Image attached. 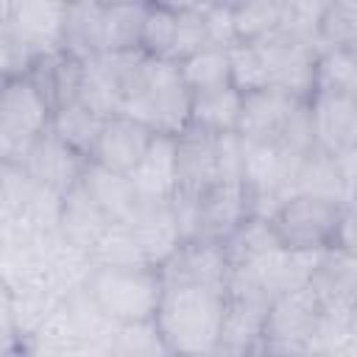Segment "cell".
<instances>
[{
  "label": "cell",
  "mask_w": 357,
  "mask_h": 357,
  "mask_svg": "<svg viewBox=\"0 0 357 357\" xmlns=\"http://www.w3.org/2000/svg\"><path fill=\"white\" fill-rule=\"evenodd\" d=\"M112 220L98 209V204L86 195V190L78 184H73L70 190L61 192V206H59V226L56 231L70 240L73 245L89 251V245L100 237V231L109 226Z\"/></svg>",
  "instance_id": "22"
},
{
  "label": "cell",
  "mask_w": 357,
  "mask_h": 357,
  "mask_svg": "<svg viewBox=\"0 0 357 357\" xmlns=\"http://www.w3.org/2000/svg\"><path fill=\"white\" fill-rule=\"evenodd\" d=\"M50 103L36 89V84L20 73L8 75L0 84V131H6L20 148L47 131L50 126Z\"/></svg>",
  "instance_id": "9"
},
{
  "label": "cell",
  "mask_w": 357,
  "mask_h": 357,
  "mask_svg": "<svg viewBox=\"0 0 357 357\" xmlns=\"http://www.w3.org/2000/svg\"><path fill=\"white\" fill-rule=\"evenodd\" d=\"M106 354H167L165 340L151 321H131V324H117Z\"/></svg>",
  "instance_id": "33"
},
{
  "label": "cell",
  "mask_w": 357,
  "mask_h": 357,
  "mask_svg": "<svg viewBox=\"0 0 357 357\" xmlns=\"http://www.w3.org/2000/svg\"><path fill=\"white\" fill-rule=\"evenodd\" d=\"M139 201H167L176 190V145L167 134H153L145 156L128 173Z\"/></svg>",
  "instance_id": "19"
},
{
  "label": "cell",
  "mask_w": 357,
  "mask_h": 357,
  "mask_svg": "<svg viewBox=\"0 0 357 357\" xmlns=\"http://www.w3.org/2000/svg\"><path fill=\"white\" fill-rule=\"evenodd\" d=\"M190 100H192V92L184 86L178 75V64L165 59H151L148 86L139 98L123 106V114H131L139 123L151 126L153 134L176 137L187 128Z\"/></svg>",
  "instance_id": "4"
},
{
  "label": "cell",
  "mask_w": 357,
  "mask_h": 357,
  "mask_svg": "<svg viewBox=\"0 0 357 357\" xmlns=\"http://www.w3.org/2000/svg\"><path fill=\"white\" fill-rule=\"evenodd\" d=\"M142 3L151 6V8L173 11V14H178V11H190V8H198V6H201V0H142Z\"/></svg>",
  "instance_id": "38"
},
{
  "label": "cell",
  "mask_w": 357,
  "mask_h": 357,
  "mask_svg": "<svg viewBox=\"0 0 357 357\" xmlns=\"http://www.w3.org/2000/svg\"><path fill=\"white\" fill-rule=\"evenodd\" d=\"M178 75H181V81H184V86L190 92L226 86L229 84V56H226V47L206 45V47L195 50L192 56L178 61Z\"/></svg>",
  "instance_id": "31"
},
{
  "label": "cell",
  "mask_w": 357,
  "mask_h": 357,
  "mask_svg": "<svg viewBox=\"0 0 357 357\" xmlns=\"http://www.w3.org/2000/svg\"><path fill=\"white\" fill-rule=\"evenodd\" d=\"M151 139H153L151 126L139 123L131 114L117 112L100 123V131L89 151V162L117 170V173H131L139 165V159L145 156Z\"/></svg>",
  "instance_id": "11"
},
{
  "label": "cell",
  "mask_w": 357,
  "mask_h": 357,
  "mask_svg": "<svg viewBox=\"0 0 357 357\" xmlns=\"http://www.w3.org/2000/svg\"><path fill=\"white\" fill-rule=\"evenodd\" d=\"M268 304H271V298L257 293V290L226 287L215 354H254V351H259Z\"/></svg>",
  "instance_id": "7"
},
{
  "label": "cell",
  "mask_w": 357,
  "mask_h": 357,
  "mask_svg": "<svg viewBox=\"0 0 357 357\" xmlns=\"http://www.w3.org/2000/svg\"><path fill=\"white\" fill-rule=\"evenodd\" d=\"M17 153H20V145H17L6 131H0V165L14 162V159H17Z\"/></svg>",
  "instance_id": "39"
},
{
  "label": "cell",
  "mask_w": 357,
  "mask_h": 357,
  "mask_svg": "<svg viewBox=\"0 0 357 357\" xmlns=\"http://www.w3.org/2000/svg\"><path fill=\"white\" fill-rule=\"evenodd\" d=\"M307 284L321 304H357V254L337 245L324 248Z\"/></svg>",
  "instance_id": "18"
},
{
  "label": "cell",
  "mask_w": 357,
  "mask_h": 357,
  "mask_svg": "<svg viewBox=\"0 0 357 357\" xmlns=\"http://www.w3.org/2000/svg\"><path fill=\"white\" fill-rule=\"evenodd\" d=\"M315 47H357V11L326 3L315 31Z\"/></svg>",
  "instance_id": "35"
},
{
  "label": "cell",
  "mask_w": 357,
  "mask_h": 357,
  "mask_svg": "<svg viewBox=\"0 0 357 357\" xmlns=\"http://www.w3.org/2000/svg\"><path fill=\"white\" fill-rule=\"evenodd\" d=\"M0 84H3V78H0Z\"/></svg>",
  "instance_id": "45"
},
{
  "label": "cell",
  "mask_w": 357,
  "mask_h": 357,
  "mask_svg": "<svg viewBox=\"0 0 357 357\" xmlns=\"http://www.w3.org/2000/svg\"><path fill=\"white\" fill-rule=\"evenodd\" d=\"M145 8L148 6L142 0H126V3L103 6V17H100V53L137 50Z\"/></svg>",
  "instance_id": "26"
},
{
  "label": "cell",
  "mask_w": 357,
  "mask_h": 357,
  "mask_svg": "<svg viewBox=\"0 0 357 357\" xmlns=\"http://www.w3.org/2000/svg\"><path fill=\"white\" fill-rule=\"evenodd\" d=\"M100 17L103 6L95 0H67L61 22V50L89 59L100 53Z\"/></svg>",
  "instance_id": "24"
},
{
  "label": "cell",
  "mask_w": 357,
  "mask_h": 357,
  "mask_svg": "<svg viewBox=\"0 0 357 357\" xmlns=\"http://www.w3.org/2000/svg\"><path fill=\"white\" fill-rule=\"evenodd\" d=\"M17 162L22 165V170L42 187L53 190V192H64L73 184H78L86 156H81L75 148H70L67 142H61L50 128L42 131L39 137H33L31 142H25L17 153Z\"/></svg>",
  "instance_id": "8"
},
{
  "label": "cell",
  "mask_w": 357,
  "mask_h": 357,
  "mask_svg": "<svg viewBox=\"0 0 357 357\" xmlns=\"http://www.w3.org/2000/svg\"><path fill=\"white\" fill-rule=\"evenodd\" d=\"M240 103H243V92H237L231 84L192 92L187 126L190 128H198V131H206V134H229V131H237Z\"/></svg>",
  "instance_id": "23"
},
{
  "label": "cell",
  "mask_w": 357,
  "mask_h": 357,
  "mask_svg": "<svg viewBox=\"0 0 357 357\" xmlns=\"http://www.w3.org/2000/svg\"><path fill=\"white\" fill-rule=\"evenodd\" d=\"M95 3H100V6H114V3H126V0H95Z\"/></svg>",
  "instance_id": "43"
},
{
  "label": "cell",
  "mask_w": 357,
  "mask_h": 357,
  "mask_svg": "<svg viewBox=\"0 0 357 357\" xmlns=\"http://www.w3.org/2000/svg\"><path fill=\"white\" fill-rule=\"evenodd\" d=\"M307 112L318 151L337 156L357 148V95L312 92L307 98Z\"/></svg>",
  "instance_id": "10"
},
{
  "label": "cell",
  "mask_w": 357,
  "mask_h": 357,
  "mask_svg": "<svg viewBox=\"0 0 357 357\" xmlns=\"http://www.w3.org/2000/svg\"><path fill=\"white\" fill-rule=\"evenodd\" d=\"M318 312L321 301L307 282L273 296L265 315L259 354H307Z\"/></svg>",
  "instance_id": "5"
},
{
  "label": "cell",
  "mask_w": 357,
  "mask_h": 357,
  "mask_svg": "<svg viewBox=\"0 0 357 357\" xmlns=\"http://www.w3.org/2000/svg\"><path fill=\"white\" fill-rule=\"evenodd\" d=\"M84 290L114 324L151 321L162 296V276L151 265L139 268H100L92 265Z\"/></svg>",
  "instance_id": "2"
},
{
  "label": "cell",
  "mask_w": 357,
  "mask_h": 357,
  "mask_svg": "<svg viewBox=\"0 0 357 357\" xmlns=\"http://www.w3.org/2000/svg\"><path fill=\"white\" fill-rule=\"evenodd\" d=\"M257 47L265 59L271 86L284 89V92H290L301 100H307L312 95L315 56H318L315 45H310L304 39H296V36H287L276 28L273 33L257 39Z\"/></svg>",
  "instance_id": "6"
},
{
  "label": "cell",
  "mask_w": 357,
  "mask_h": 357,
  "mask_svg": "<svg viewBox=\"0 0 357 357\" xmlns=\"http://www.w3.org/2000/svg\"><path fill=\"white\" fill-rule=\"evenodd\" d=\"M312 92L357 95V47H326V50H318Z\"/></svg>",
  "instance_id": "29"
},
{
  "label": "cell",
  "mask_w": 357,
  "mask_h": 357,
  "mask_svg": "<svg viewBox=\"0 0 357 357\" xmlns=\"http://www.w3.org/2000/svg\"><path fill=\"white\" fill-rule=\"evenodd\" d=\"M223 315V290L170 282L162 284L153 324L167 354H215Z\"/></svg>",
  "instance_id": "1"
},
{
  "label": "cell",
  "mask_w": 357,
  "mask_h": 357,
  "mask_svg": "<svg viewBox=\"0 0 357 357\" xmlns=\"http://www.w3.org/2000/svg\"><path fill=\"white\" fill-rule=\"evenodd\" d=\"M201 6H234V0H201Z\"/></svg>",
  "instance_id": "42"
},
{
  "label": "cell",
  "mask_w": 357,
  "mask_h": 357,
  "mask_svg": "<svg viewBox=\"0 0 357 357\" xmlns=\"http://www.w3.org/2000/svg\"><path fill=\"white\" fill-rule=\"evenodd\" d=\"M103 120H106V117L95 114L92 109H86V106L75 98V100H67V103H61V106L53 109L47 128H50L61 142H67L70 148H75L81 156L89 159V151H92V145H95V137H98Z\"/></svg>",
  "instance_id": "27"
},
{
  "label": "cell",
  "mask_w": 357,
  "mask_h": 357,
  "mask_svg": "<svg viewBox=\"0 0 357 357\" xmlns=\"http://www.w3.org/2000/svg\"><path fill=\"white\" fill-rule=\"evenodd\" d=\"M326 3L340 6V8H351V11H357V0H326Z\"/></svg>",
  "instance_id": "41"
},
{
  "label": "cell",
  "mask_w": 357,
  "mask_h": 357,
  "mask_svg": "<svg viewBox=\"0 0 357 357\" xmlns=\"http://www.w3.org/2000/svg\"><path fill=\"white\" fill-rule=\"evenodd\" d=\"M173 31H176V14L165 8H145L142 28H139V42L137 50L145 53L148 59H170L173 47Z\"/></svg>",
  "instance_id": "34"
},
{
  "label": "cell",
  "mask_w": 357,
  "mask_h": 357,
  "mask_svg": "<svg viewBox=\"0 0 357 357\" xmlns=\"http://www.w3.org/2000/svg\"><path fill=\"white\" fill-rule=\"evenodd\" d=\"M156 271L162 276V284L190 282V284L226 290V282H229V259H226L223 243L206 240V237L181 243Z\"/></svg>",
  "instance_id": "12"
},
{
  "label": "cell",
  "mask_w": 357,
  "mask_h": 357,
  "mask_svg": "<svg viewBox=\"0 0 357 357\" xmlns=\"http://www.w3.org/2000/svg\"><path fill=\"white\" fill-rule=\"evenodd\" d=\"M248 215H254V198L243 178H223L201 195V237L223 240Z\"/></svg>",
  "instance_id": "15"
},
{
  "label": "cell",
  "mask_w": 357,
  "mask_h": 357,
  "mask_svg": "<svg viewBox=\"0 0 357 357\" xmlns=\"http://www.w3.org/2000/svg\"><path fill=\"white\" fill-rule=\"evenodd\" d=\"M215 137L218 134H206L190 126L173 137V145H176V190L173 192L204 195L212 184L220 181Z\"/></svg>",
  "instance_id": "14"
},
{
  "label": "cell",
  "mask_w": 357,
  "mask_h": 357,
  "mask_svg": "<svg viewBox=\"0 0 357 357\" xmlns=\"http://www.w3.org/2000/svg\"><path fill=\"white\" fill-rule=\"evenodd\" d=\"M86 109H92L100 117H112L120 112L123 106V95H120V84L114 78V73L109 70L106 59L89 56L84 59V70H81V84H78V95H75Z\"/></svg>",
  "instance_id": "25"
},
{
  "label": "cell",
  "mask_w": 357,
  "mask_h": 357,
  "mask_svg": "<svg viewBox=\"0 0 357 357\" xmlns=\"http://www.w3.org/2000/svg\"><path fill=\"white\" fill-rule=\"evenodd\" d=\"M204 11V25H206V42L215 47H229L237 42L234 20H231V6H201Z\"/></svg>",
  "instance_id": "37"
},
{
  "label": "cell",
  "mask_w": 357,
  "mask_h": 357,
  "mask_svg": "<svg viewBox=\"0 0 357 357\" xmlns=\"http://www.w3.org/2000/svg\"><path fill=\"white\" fill-rule=\"evenodd\" d=\"M206 25H204V11L190 8V11H178L176 14V31H173V47H170V59L173 64L184 61L187 56H192L195 50L206 47Z\"/></svg>",
  "instance_id": "36"
},
{
  "label": "cell",
  "mask_w": 357,
  "mask_h": 357,
  "mask_svg": "<svg viewBox=\"0 0 357 357\" xmlns=\"http://www.w3.org/2000/svg\"><path fill=\"white\" fill-rule=\"evenodd\" d=\"M89 262L100 268H139L148 265L128 223H109L100 237L89 245ZM153 268V265H151Z\"/></svg>",
  "instance_id": "28"
},
{
  "label": "cell",
  "mask_w": 357,
  "mask_h": 357,
  "mask_svg": "<svg viewBox=\"0 0 357 357\" xmlns=\"http://www.w3.org/2000/svg\"><path fill=\"white\" fill-rule=\"evenodd\" d=\"M167 201H139L137 209L131 212V218L126 220L131 226L148 265H153V268H159L181 245V234L176 229Z\"/></svg>",
  "instance_id": "17"
},
{
  "label": "cell",
  "mask_w": 357,
  "mask_h": 357,
  "mask_svg": "<svg viewBox=\"0 0 357 357\" xmlns=\"http://www.w3.org/2000/svg\"><path fill=\"white\" fill-rule=\"evenodd\" d=\"M81 187L86 190V195L98 204V209L112 220V223H126L131 218V212L137 209L139 198L137 190L128 178V173H117L109 167H100L95 162L86 159L84 173H81Z\"/></svg>",
  "instance_id": "20"
},
{
  "label": "cell",
  "mask_w": 357,
  "mask_h": 357,
  "mask_svg": "<svg viewBox=\"0 0 357 357\" xmlns=\"http://www.w3.org/2000/svg\"><path fill=\"white\" fill-rule=\"evenodd\" d=\"M81 70H84V59L67 53V50H50L42 53L31 61V67L25 70V75L36 84V89L45 95V100L50 103V109L75 100L78 95V84H81Z\"/></svg>",
  "instance_id": "21"
},
{
  "label": "cell",
  "mask_w": 357,
  "mask_h": 357,
  "mask_svg": "<svg viewBox=\"0 0 357 357\" xmlns=\"http://www.w3.org/2000/svg\"><path fill=\"white\" fill-rule=\"evenodd\" d=\"M301 103H304L301 98L276 86L245 92L240 103L237 137L245 142H276Z\"/></svg>",
  "instance_id": "13"
},
{
  "label": "cell",
  "mask_w": 357,
  "mask_h": 357,
  "mask_svg": "<svg viewBox=\"0 0 357 357\" xmlns=\"http://www.w3.org/2000/svg\"><path fill=\"white\" fill-rule=\"evenodd\" d=\"M234 3H279V0H234Z\"/></svg>",
  "instance_id": "44"
},
{
  "label": "cell",
  "mask_w": 357,
  "mask_h": 357,
  "mask_svg": "<svg viewBox=\"0 0 357 357\" xmlns=\"http://www.w3.org/2000/svg\"><path fill=\"white\" fill-rule=\"evenodd\" d=\"M226 56H229V84H231L237 92L245 95V92L271 86L268 67H265V59H262L257 42H243V39H237L234 45L226 47Z\"/></svg>",
  "instance_id": "32"
},
{
  "label": "cell",
  "mask_w": 357,
  "mask_h": 357,
  "mask_svg": "<svg viewBox=\"0 0 357 357\" xmlns=\"http://www.w3.org/2000/svg\"><path fill=\"white\" fill-rule=\"evenodd\" d=\"M223 251H226V259H229V268H237V265H245L251 259H257L259 254L271 251L276 243L273 237V229H271V220L262 218V215H248L231 234H226L223 240Z\"/></svg>",
  "instance_id": "30"
},
{
  "label": "cell",
  "mask_w": 357,
  "mask_h": 357,
  "mask_svg": "<svg viewBox=\"0 0 357 357\" xmlns=\"http://www.w3.org/2000/svg\"><path fill=\"white\" fill-rule=\"evenodd\" d=\"M349 206L351 204H343L335 198L298 192V195L284 198L268 220H271L273 237L282 248H287V251H324L335 243L340 218Z\"/></svg>",
  "instance_id": "3"
},
{
  "label": "cell",
  "mask_w": 357,
  "mask_h": 357,
  "mask_svg": "<svg viewBox=\"0 0 357 357\" xmlns=\"http://www.w3.org/2000/svg\"><path fill=\"white\" fill-rule=\"evenodd\" d=\"M64 6L67 0H14L8 28L33 56L59 50Z\"/></svg>",
  "instance_id": "16"
},
{
  "label": "cell",
  "mask_w": 357,
  "mask_h": 357,
  "mask_svg": "<svg viewBox=\"0 0 357 357\" xmlns=\"http://www.w3.org/2000/svg\"><path fill=\"white\" fill-rule=\"evenodd\" d=\"M11 8H14V0H0V28L8 25V20H11Z\"/></svg>",
  "instance_id": "40"
}]
</instances>
